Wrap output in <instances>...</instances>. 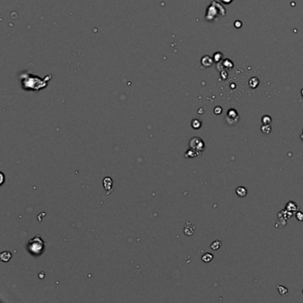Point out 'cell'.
Listing matches in <instances>:
<instances>
[{
  "label": "cell",
  "mask_w": 303,
  "mask_h": 303,
  "mask_svg": "<svg viewBox=\"0 0 303 303\" xmlns=\"http://www.w3.org/2000/svg\"><path fill=\"white\" fill-rule=\"evenodd\" d=\"M44 247H45V243L41 238L40 235H37L29 241L28 245V251L33 255H40L44 252Z\"/></svg>",
  "instance_id": "2"
},
{
  "label": "cell",
  "mask_w": 303,
  "mask_h": 303,
  "mask_svg": "<svg viewBox=\"0 0 303 303\" xmlns=\"http://www.w3.org/2000/svg\"><path fill=\"white\" fill-rule=\"evenodd\" d=\"M261 130L264 134H269L271 133V126L269 125H264L261 126Z\"/></svg>",
  "instance_id": "10"
},
{
  "label": "cell",
  "mask_w": 303,
  "mask_h": 303,
  "mask_svg": "<svg viewBox=\"0 0 303 303\" xmlns=\"http://www.w3.org/2000/svg\"><path fill=\"white\" fill-rule=\"evenodd\" d=\"M220 245H221V242L220 240H217V241H214L213 243H211V248L213 251H217L218 249H220Z\"/></svg>",
  "instance_id": "11"
},
{
  "label": "cell",
  "mask_w": 303,
  "mask_h": 303,
  "mask_svg": "<svg viewBox=\"0 0 303 303\" xmlns=\"http://www.w3.org/2000/svg\"><path fill=\"white\" fill-rule=\"evenodd\" d=\"M103 186L105 188L106 190L110 191L112 190L113 186V181L110 177H106L105 179L103 180Z\"/></svg>",
  "instance_id": "5"
},
{
  "label": "cell",
  "mask_w": 303,
  "mask_h": 303,
  "mask_svg": "<svg viewBox=\"0 0 303 303\" xmlns=\"http://www.w3.org/2000/svg\"><path fill=\"white\" fill-rule=\"evenodd\" d=\"M0 257H1V260L2 261L6 262V261H10V259L12 258V254H11V253H9V252H4V253L1 254Z\"/></svg>",
  "instance_id": "7"
},
{
  "label": "cell",
  "mask_w": 303,
  "mask_h": 303,
  "mask_svg": "<svg viewBox=\"0 0 303 303\" xmlns=\"http://www.w3.org/2000/svg\"><path fill=\"white\" fill-rule=\"evenodd\" d=\"M190 148L192 149L197 151L198 154H201L204 148V144L203 141L200 138H198V137H195V138L191 139L190 142Z\"/></svg>",
  "instance_id": "3"
},
{
  "label": "cell",
  "mask_w": 303,
  "mask_h": 303,
  "mask_svg": "<svg viewBox=\"0 0 303 303\" xmlns=\"http://www.w3.org/2000/svg\"><path fill=\"white\" fill-rule=\"evenodd\" d=\"M194 230H195V226L193 225L191 222H187V224L184 228V233L187 236H191V235H193Z\"/></svg>",
  "instance_id": "4"
},
{
  "label": "cell",
  "mask_w": 303,
  "mask_h": 303,
  "mask_svg": "<svg viewBox=\"0 0 303 303\" xmlns=\"http://www.w3.org/2000/svg\"><path fill=\"white\" fill-rule=\"evenodd\" d=\"M212 259H213V255L209 254V253H206V254H204L202 256V261H204V262H206V263H208V262L212 261Z\"/></svg>",
  "instance_id": "9"
},
{
  "label": "cell",
  "mask_w": 303,
  "mask_h": 303,
  "mask_svg": "<svg viewBox=\"0 0 303 303\" xmlns=\"http://www.w3.org/2000/svg\"><path fill=\"white\" fill-rule=\"evenodd\" d=\"M296 218H297V220H300V221H302L303 220V212H301V211H298L296 213Z\"/></svg>",
  "instance_id": "15"
},
{
  "label": "cell",
  "mask_w": 303,
  "mask_h": 303,
  "mask_svg": "<svg viewBox=\"0 0 303 303\" xmlns=\"http://www.w3.org/2000/svg\"><path fill=\"white\" fill-rule=\"evenodd\" d=\"M286 209H287L289 211H296L297 210L299 209V207L297 206L295 203H293V202H289V203L287 204V205H286Z\"/></svg>",
  "instance_id": "8"
},
{
  "label": "cell",
  "mask_w": 303,
  "mask_h": 303,
  "mask_svg": "<svg viewBox=\"0 0 303 303\" xmlns=\"http://www.w3.org/2000/svg\"><path fill=\"white\" fill-rule=\"evenodd\" d=\"M221 111H222V109H221V108H220V107H216V108L214 109V113H215L216 115H220V114H221Z\"/></svg>",
  "instance_id": "16"
},
{
  "label": "cell",
  "mask_w": 303,
  "mask_h": 303,
  "mask_svg": "<svg viewBox=\"0 0 303 303\" xmlns=\"http://www.w3.org/2000/svg\"><path fill=\"white\" fill-rule=\"evenodd\" d=\"M236 193H237V195L239 198H245V197L247 195L246 188L240 186V187H238V188H237Z\"/></svg>",
  "instance_id": "6"
},
{
  "label": "cell",
  "mask_w": 303,
  "mask_h": 303,
  "mask_svg": "<svg viewBox=\"0 0 303 303\" xmlns=\"http://www.w3.org/2000/svg\"><path fill=\"white\" fill-rule=\"evenodd\" d=\"M271 121H272L271 117H268V116H264V117H262V123H263L264 125H269V124L271 123Z\"/></svg>",
  "instance_id": "14"
},
{
  "label": "cell",
  "mask_w": 303,
  "mask_h": 303,
  "mask_svg": "<svg viewBox=\"0 0 303 303\" xmlns=\"http://www.w3.org/2000/svg\"><path fill=\"white\" fill-rule=\"evenodd\" d=\"M201 125H202L201 122L198 119H194L191 123V126L193 127L194 129H199L201 127Z\"/></svg>",
  "instance_id": "13"
},
{
  "label": "cell",
  "mask_w": 303,
  "mask_h": 303,
  "mask_svg": "<svg viewBox=\"0 0 303 303\" xmlns=\"http://www.w3.org/2000/svg\"><path fill=\"white\" fill-rule=\"evenodd\" d=\"M20 78H21V86L24 90L39 92L41 89L47 86V84L51 80L52 76L48 75L45 78H41L27 72H23L21 74Z\"/></svg>",
  "instance_id": "1"
},
{
  "label": "cell",
  "mask_w": 303,
  "mask_h": 303,
  "mask_svg": "<svg viewBox=\"0 0 303 303\" xmlns=\"http://www.w3.org/2000/svg\"><path fill=\"white\" fill-rule=\"evenodd\" d=\"M277 290H278L279 293H280L281 295H283V296H285V295L288 293V290L286 289L284 286H282V285H278V286H277Z\"/></svg>",
  "instance_id": "12"
}]
</instances>
